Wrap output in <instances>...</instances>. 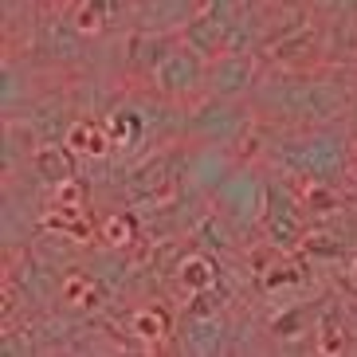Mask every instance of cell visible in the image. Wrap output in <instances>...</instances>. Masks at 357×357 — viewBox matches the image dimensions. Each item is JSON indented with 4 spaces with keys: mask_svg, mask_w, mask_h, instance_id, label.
<instances>
[{
    "mask_svg": "<svg viewBox=\"0 0 357 357\" xmlns=\"http://www.w3.org/2000/svg\"><path fill=\"white\" fill-rule=\"evenodd\" d=\"M271 161L303 181H334L337 185V177L349 169V149L342 137L318 130V134H298V137L275 142Z\"/></svg>",
    "mask_w": 357,
    "mask_h": 357,
    "instance_id": "obj_1",
    "label": "cell"
},
{
    "mask_svg": "<svg viewBox=\"0 0 357 357\" xmlns=\"http://www.w3.org/2000/svg\"><path fill=\"white\" fill-rule=\"evenodd\" d=\"M306 216L310 212L303 208V200L291 197L283 185L267 181L263 189V212H259V228L267 236V243L283 248V252H294L306 243Z\"/></svg>",
    "mask_w": 357,
    "mask_h": 357,
    "instance_id": "obj_2",
    "label": "cell"
},
{
    "mask_svg": "<svg viewBox=\"0 0 357 357\" xmlns=\"http://www.w3.org/2000/svg\"><path fill=\"white\" fill-rule=\"evenodd\" d=\"M236 20H240V4L236 0H208L200 12L189 16V24H185V43H189L192 52H200L204 59H216V55L228 52Z\"/></svg>",
    "mask_w": 357,
    "mask_h": 357,
    "instance_id": "obj_3",
    "label": "cell"
},
{
    "mask_svg": "<svg viewBox=\"0 0 357 357\" xmlns=\"http://www.w3.org/2000/svg\"><path fill=\"white\" fill-rule=\"evenodd\" d=\"M149 79L158 83V91L165 98H177L181 102V98H192L200 86H208V59L200 52H192L189 43H173L169 55L153 67Z\"/></svg>",
    "mask_w": 357,
    "mask_h": 357,
    "instance_id": "obj_4",
    "label": "cell"
},
{
    "mask_svg": "<svg viewBox=\"0 0 357 357\" xmlns=\"http://www.w3.org/2000/svg\"><path fill=\"white\" fill-rule=\"evenodd\" d=\"M259 79L252 52H224L216 59H208V91L212 98H240L248 95Z\"/></svg>",
    "mask_w": 357,
    "mask_h": 357,
    "instance_id": "obj_5",
    "label": "cell"
},
{
    "mask_svg": "<svg viewBox=\"0 0 357 357\" xmlns=\"http://www.w3.org/2000/svg\"><path fill=\"white\" fill-rule=\"evenodd\" d=\"M63 142L75 149V153H79V158H106V153H110V146H114V137H110L106 122H102V126H95L91 118L71 122V126H67V134H63Z\"/></svg>",
    "mask_w": 357,
    "mask_h": 357,
    "instance_id": "obj_6",
    "label": "cell"
},
{
    "mask_svg": "<svg viewBox=\"0 0 357 357\" xmlns=\"http://www.w3.org/2000/svg\"><path fill=\"white\" fill-rule=\"evenodd\" d=\"M32 169L36 177H43L47 185H63V181L75 177V149L67 146H40L32 149Z\"/></svg>",
    "mask_w": 357,
    "mask_h": 357,
    "instance_id": "obj_7",
    "label": "cell"
},
{
    "mask_svg": "<svg viewBox=\"0 0 357 357\" xmlns=\"http://www.w3.org/2000/svg\"><path fill=\"white\" fill-rule=\"evenodd\" d=\"M169 47H173V40H169V36L142 32V36H134V52H130V63H134L137 71L153 75V67H158L161 59L169 55Z\"/></svg>",
    "mask_w": 357,
    "mask_h": 357,
    "instance_id": "obj_8",
    "label": "cell"
},
{
    "mask_svg": "<svg viewBox=\"0 0 357 357\" xmlns=\"http://www.w3.org/2000/svg\"><path fill=\"white\" fill-rule=\"evenodd\" d=\"M181 283H185V291H189V294L208 291V287L220 283V267H216L212 255H189V259L181 263Z\"/></svg>",
    "mask_w": 357,
    "mask_h": 357,
    "instance_id": "obj_9",
    "label": "cell"
},
{
    "mask_svg": "<svg viewBox=\"0 0 357 357\" xmlns=\"http://www.w3.org/2000/svg\"><path fill=\"white\" fill-rule=\"evenodd\" d=\"M197 126L208 137H220V130L228 137L231 130L240 126V110H231V98H216L208 110H197Z\"/></svg>",
    "mask_w": 357,
    "mask_h": 357,
    "instance_id": "obj_10",
    "label": "cell"
},
{
    "mask_svg": "<svg viewBox=\"0 0 357 357\" xmlns=\"http://www.w3.org/2000/svg\"><path fill=\"white\" fill-rule=\"evenodd\" d=\"M303 208L310 212V216H334V212L342 208V197H337V185H334V181H306Z\"/></svg>",
    "mask_w": 357,
    "mask_h": 357,
    "instance_id": "obj_11",
    "label": "cell"
},
{
    "mask_svg": "<svg viewBox=\"0 0 357 357\" xmlns=\"http://www.w3.org/2000/svg\"><path fill=\"white\" fill-rule=\"evenodd\" d=\"M130 326H134V334L146 337V342H161V337L173 334V322H169V314L161 310V306H142Z\"/></svg>",
    "mask_w": 357,
    "mask_h": 357,
    "instance_id": "obj_12",
    "label": "cell"
},
{
    "mask_svg": "<svg viewBox=\"0 0 357 357\" xmlns=\"http://www.w3.org/2000/svg\"><path fill=\"white\" fill-rule=\"evenodd\" d=\"M106 20H110V0H83L75 12V32L95 36L106 28Z\"/></svg>",
    "mask_w": 357,
    "mask_h": 357,
    "instance_id": "obj_13",
    "label": "cell"
},
{
    "mask_svg": "<svg viewBox=\"0 0 357 357\" xmlns=\"http://www.w3.org/2000/svg\"><path fill=\"white\" fill-rule=\"evenodd\" d=\"M106 130L114 137V146H134L137 137H142V114L122 106V110H114V114L106 118Z\"/></svg>",
    "mask_w": 357,
    "mask_h": 357,
    "instance_id": "obj_14",
    "label": "cell"
},
{
    "mask_svg": "<svg viewBox=\"0 0 357 357\" xmlns=\"http://www.w3.org/2000/svg\"><path fill=\"white\" fill-rule=\"evenodd\" d=\"M63 303L71 306H95L98 303V283L91 279V275H67L63 279Z\"/></svg>",
    "mask_w": 357,
    "mask_h": 357,
    "instance_id": "obj_15",
    "label": "cell"
},
{
    "mask_svg": "<svg viewBox=\"0 0 357 357\" xmlns=\"http://www.w3.org/2000/svg\"><path fill=\"white\" fill-rule=\"evenodd\" d=\"M55 204H59V208L63 212H83V204H86V189L83 185H79V181H63V185H59V192H55Z\"/></svg>",
    "mask_w": 357,
    "mask_h": 357,
    "instance_id": "obj_16",
    "label": "cell"
},
{
    "mask_svg": "<svg viewBox=\"0 0 357 357\" xmlns=\"http://www.w3.org/2000/svg\"><path fill=\"white\" fill-rule=\"evenodd\" d=\"M130 220H126V212H118V216H110V220L102 224V240L110 243H130Z\"/></svg>",
    "mask_w": 357,
    "mask_h": 357,
    "instance_id": "obj_17",
    "label": "cell"
},
{
    "mask_svg": "<svg viewBox=\"0 0 357 357\" xmlns=\"http://www.w3.org/2000/svg\"><path fill=\"white\" fill-rule=\"evenodd\" d=\"M298 322H303V310H294V314H287V318H275L271 330H275V334H283V330H294Z\"/></svg>",
    "mask_w": 357,
    "mask_h": 357,
    "instance_id": "obj_18",
    "label": "cell"
},
{
    "mask_svg": "<svg viewBox=\"0 0 357 357\" xmlns=\"http://www.w3.org/2000/svg\"><path fill=\"white\" fill-rule=\"evenodd\" d=\"M349 283L357 287V255H354V259H349Z\"/></svg>",
    "mask_w": 357,
    "mask_h": 357,
    "instance_id": "obj_19",
    "label": "cell"
}]
</instances>
